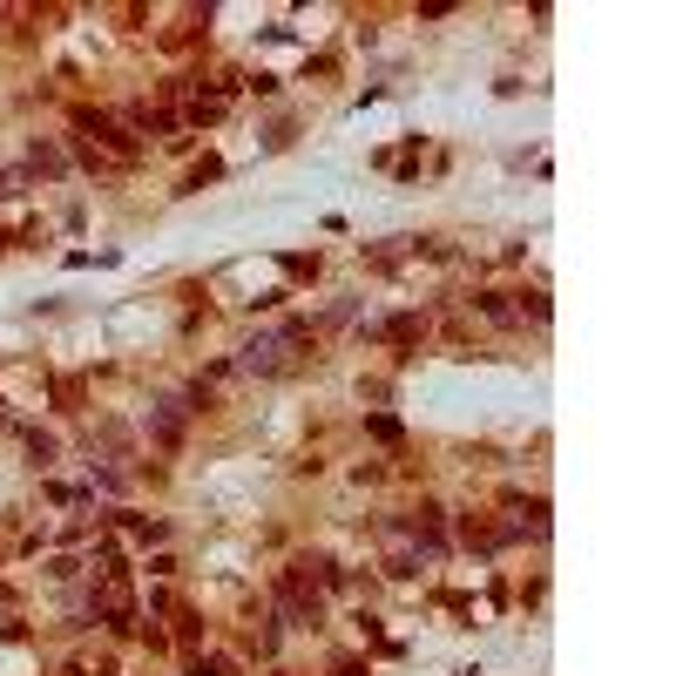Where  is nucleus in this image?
<instances>
[{"instance_id":"nucleus-1","label":"nucleus","mask_w":676,"mask_h":676,"mask_svg":"<svg viewBox=\"0 0 676 676\" xmlns=\"http://www.w3.org/2000/svg\"><path fill=\"white\" fill-rule=\"evenodd\" d=\"M75 136H82L88 149H102V156H109L115 169H122V163H136V156H142V142L129 136V129H122L115 115H102V109H75Z\"/></svg>"},{"instance_id":"nucleus-2","label":"nucleus","mask_w":676,"mask_h":676,"mask_svg":"<svg viewBox=\"0 0 676 676\" xmlns=\"http://www.w3.org/2000/svg\"><path fill=\"white\" fill-rule=\"evenodd\" d=\"M271 602H278V616L291 622V629H305V622H318V589H305V582H291V575H278V589H271Z\"/></svg>"},{"instance_id":"nucleus-3","label":"nucleus","mask_w":676,"mask_h":676,"mask_svg":"<svg viewBox=\"0 0 676 676\" xmlns=\"http://www.w3.org/2000/svg\"><path fill=\"white\" fill-rule=\"evenodd\" d=\"M156 440H163V447L183 440V413H176V406H156Z\"/></svg>"},{"instance_id":"nucleus-4","label":"nucleus","mask_w":676,"mask_h":676,"mask_svg":"<svg viewBox=\"0 0 676 676\" xmlns=\"http://www.w3.org/2000/svg\"><path fill=\"white\" fill-rule=\"evenodd\" d=\"M521 535H548V501H528V507H521Z\"/></svg>"},{"instance_id":"nucleus-5","label":"nucleus","mask_w":676,"mask_h":676,"mask_svg":"<svg viewBox=\"0 0 676 676\" xmlns=\"http://www.w3.org/2000/svg\"><path fill=\"white\" fill-rule=\"evenodd\" d=\"M190 676H230V663H224V656H197V663H190Z\"/></svg>"},{"instance_id":"nucleus-6","label":"nucleus","mask_w":676,"mask_h":676,"mask_svg":"<svg viewBox=\"0 0 676 676\" xmlns=\"http://www.w3.org/2000/svg\"><path fill=\"white\" fill-rule=\"evenodd\" d=\"M386 338H399V345H406V338H420V318H393V325H386Z\"/></svg>"}]
</instances>
